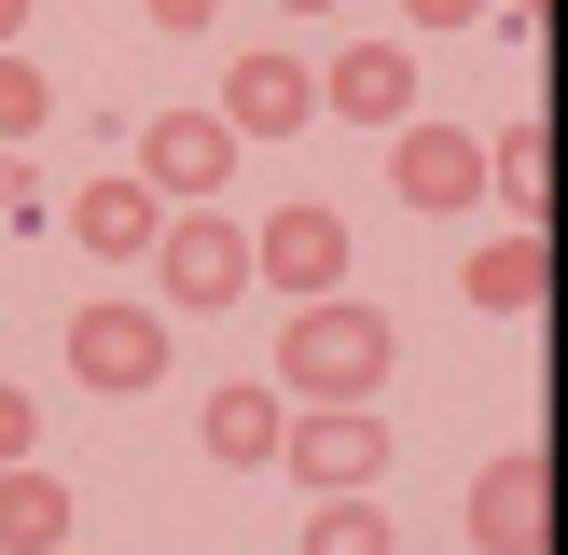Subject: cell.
Segmentation results:
<instances>
[{"mask_svg": "<svg viewBox=\"0 0 568 555\" xmlns=\"http://www.w3.org/2000/svg\"><path fill=\"white\" fill-rule=\"evenodd\" d=\"M70 555H83V542H70Z\"/></svg>", "mask_w": 568, "mask_h": 555, "instance_id": "cell-27", "label": "cell"}, {"mask_svg": "<svg viewBox=\"0 0 568 555\" xmlns=\"http://www.w3.org/2000/svg\"><path fill=\"white\" fill-rule=\"evenodd\" d=\"M555 222H568V167H555Z\"/></svg>", "mask_w": 568, "mask_h": 555, "instance_id": "cell-25", "label": "cell"}, {"mask_svg": "<svg viewBox=\"0 0 568 555\" xmlns=\"http://www.w3.org/2000/svg\"><path fill=\"white\" fill-rule=\"evenodd\" d=\"M0 222H42V181H28L14 153H0Z\"/></svg>", "mask_w": 568, "mask_h": 555, "instance_id": "cell-20", "label": "cell"}, {"mask_svg": "<svg viewBox=\"0 0 568 555\" xmlns=\"http://www.w3.org/2000/svg\"><path fill=\"white\" fill-rule=\"evenodd\" d=\"M153 278H166V305H181V320H209V305H236L264 264H250V222H222V209H166Z\"/></svg>", "mask_w": 568, "mask_h": 555, "instance_id": "cell-4", "label": "cell"}, {"mask_svg": "<svg viewBox=\"0 0 568 555\" xmlns=\"http://www.w3.org/2000/svg\"><path fill=\"white\" fill-rule=\"evenodd\" d=\"M250 264H264L277 305H320V292H347V222H333L320 194H292V209L250 222Z\"/></svg>", "mask_w": 568, "mask_h": 555, "instance_id": "cell-6", "label": "cell"}, {"mask_svg": "<svg viewBox=\"0 0 568 555\" xmlns=\"http://www.w3.org/2000/svg\"><path fill=\"white\" fill-rule=\"evenodd\" d=\"M277 14H333V0H277Z\"/></svg>", "mask_w": 568, "mask_h": 555, "instance_id": "cell-24", "label": "cell"}, {"mask_svg": "<svg viewBox=\"0 0 568 555\" xmlns=\"http://www.w3.org/2000/svg\"><path fill=\"white\" fill-rule=\"evenodd\" d=\"M499 14H514V28H555V0H499Z\"/></svg>", "mask_w": 568, "mask_h": 555, "instance_id": "cell-23", "label": "cell"}, {"mask_svg": "<svg viewBox=\"0 0 568 555\" xmlns=\"http://www.w3.org/2000/svg\"><path fill=\"white\" fill-rule=\"evenodd\" d=\"M14 42H28V0H0V56H14Z\"/></svg>", "mask_w": 568, "mask_h": 555, "instance_id": "cell-22", "label": "cell"}, {"mask_svg": "<svg viewBox=\"0 0 568 555\" xmlns=\"http://www.w3.org/2000/svg\"><path fill=\"white\" fill-rule=\"evenodd\" d=\"M458 292H471V320H527V305L555 292V236H527V222H499L486 250L458 264Z\"/></svg>", "mask_w": 568, "mask_h": 555, "instance_id": "cell-13", "label": "cell"}, {"mask_svg": "<svg viewBox=\"0 0 568 555\" xmlns=\"http://www.w3.org/2000/svg\"><path fill=\"white\" fill-rule=\"evenodd\" d=\"M70 389H98V403H139V389H166V305H139V292L70 305Z\"/></svg>", "mask_w": 568, "mask_h": 555, "instance_id": "cell-2", "label": "cell"}, {"mask_svg": "<svg viewBox=\"0 0 568 555\" xmlns=\"http://www.w3.org/2000/svg\"><path fill=\"white\" fill-rule=\"evenodd\" d=\"M292 472L305 500H375L388 486V416L375 403H292Z\"/></svg>", "mask_w": 568, "mask_h": 555, "instance_id": "cell-3", "label": "cell"}, {"mask_svg": "<svg viewBox=\"0 0 568 555\" xmlns=\"http://www.w3.org/2000/svg\"><path fill=\"white\" fill-rule=\"evenodd\" d=\"M388 194H403V209H471V194H486V139L416 111V125L388 139Z\"/></svg>", "mask_w": 568, "mask_h": 555, "instance_id": "cell-10", "label": "cell"}, {"mask_svg": "<svg viewBox=\"0 0 568 555\" xmlns=\"http://www.w3.org/2000/svg\"><path fill=\"white\" fill-rule=\"evenodd\" d=\"M471 555H555V458H527V444H499L486 472H471Z\"/></svg>", "mask_w": 568, "mask_h": 555, "instance_id": "cell-5", "label": "cell"}, {"mask_svg": "<svg viewBox=\"0 0 568 555\" xmlns=\"http://www.w3.org/2000/svg\"><path fill=\"white\" fill-rule=\"evenodd\" d=\"M139 14H153L166 42H209V28H222V0H139Z\"/></svg>", "mask_w": 568, "mask_h": 555, "instance_id": "cell-19", "label": "cell"}, {"mask_svg": "<svg viewBox=\"0 0 568 555\" xmlns=\"http://www.w3.org/2000/svg\"><path fill=\"white\" fill-rule=\"evenodd\" d=\"M388 361H403V320L361 305V292H320V305L277 320V389H292V403H375Z\"/></svg>", "mask_w": 568, "mask_h": 555, "instance_id": "cell-1", "label": "cell"}, {"mask_svg": "<svg viewBox=\"0 0 568 555\" xmlns=\"http://www.w3.org/2000/svg\"><path fill=\"white\" fill-rule=\"evenodd\" d=\"M70 514H83V500L55 486L42 458H14V472H0V555H70Z\"/></svg>", "mask_w": 568, "mask_h": 555, "instance_id": "cell-15", "label": "cell"}, {"mask_svg": "<svg viewBox=\"0 0 568 555\" xmlns=\"http://www.w3.org/2000/svg\"><path fill=\"white\" fill-rule=\"evenodd\" d=\"M320 111H333V125H375V139H403V125H416V56H403V42L320 56Z\"/></svg>", "mask_w": 568, "mask_h": 555, "instance_id": "cell-11", "label": "cell"}, {"mask_svg": "<svg viewBox=\"0 0 568 555\" xmlns=\"http://www.w3.org/2000/svg\"><path fill=\"white\" fill-rule=\"evenodd\" d=\"M305 555H403L388 500H305Z\"/></svg>", "mask_w": 568, "mask_h": 555, "instance_id": "cell-16", "label": "cell"}, {"mask_svg": "<svg viewBox=\"0 0 568 555\" xmlns=\"http://www.w3.org/2000/svg\"><path fill=\"white\" fill-rule=\"evenodd\" d=\"M194 444H209L222 472H264V458H292V389H277V375H264V389H250V375H236V389H209Z\"/></svg>", "mask_w": 568, "mask_h": 555, "instance_id": "cell-12", "label": "cell"}, {"mask_svg": "<svg viewBox=\"0 0 568 555\" xmlns=\"http://www.w3.org/2000/svg\"><path fill=\"white\" fill-rule=\"evenodd\" d=\"M236 153L250 139L222 125V111H153V125H139V181H153L166 209H209V194L236 181Z\"/></svg>", "mask_w": 568, "mask_h": 555, "instance_id": "cell-7", "label": "cell"}, {"mask_svg": "<svg viewBox=\"0 0 568 555\" xmlns=\"http://www.w3.org/2000/svg\"><path fill=\"white\" fill-rule=\"evenodd\" d=\"M42 125H55V83H42V56L14 42V56H0V153H14V139H42Z\"/></svg>", "mask_w": 568, "mask_h": 555, "instance_id": "cell-17", "label": "cell"}, {"mask_svg": "<svg viewBox=\"0 0 568 555\" xmlns=\"http://www.w3.org/2000/svg\"><path fill=\"white\" fill-rule=\"evenodd\" d=\"M222 125L236 139H305L320 125V70H305V56H222Z\"/></svg>", "mask_w": 568, "mask_h": 555, "instance_id": "cell-8", "label": "cell"}, {"mask_svg": "<svg viewBox=\"0 0 568 555\" xmlns=\"http://www.w3.org/2000/svg\"><path fill=\"white\" fill-rule=\"evenodd\" d=\"M486 0H403V28H471Z\"/></svg>", "mask_w": 568, "mask_h": 555, "instance_id": "cell-21", "label": "cell"}, {"mask_svg": "<svg viewBox=\"0 0 568 555\" xmlns=\"http://www.w3.org/2000/svg\"><path fill=\"white\" fill-rule=\"evenodd\" d=\"M555 486H568V458H555Z\"/></svg>", "mask_w": 568, "mask_h": 555, "instance_id": "cell-26", "label": "cell"}, {"mask_svg": "<svg viewBox=\"0 0 568 555\" xmlns=\"http://www.w3.org/2000/svg\"><path fill=\"white\" fill-rule=\"evenodd\" d=\"M14 458H42V416H28V389L0 375V472H14Z\"/></svg>", "mask_w": 568, "mask_h": 555, "instance_id": "cell-18", "label": "cell"}, {"mask_svg": "<svg viewBox=\"0 0 568 555\" xmlns=\"http://www.w3.org/2000/svg\"><path fill=\"white\" fill-rule=\"evenodd\" d=\"M70 236H83V264H153L166 250V194L139 181V167H98V181L70 194Z\"/></svg>", "mask_w": 568, "mask_h": 555, "instance_id": "cell-9", "label": "cell"}, {"mask_svg": "<svg viewBox=\"0 0 568 555\" xmlns=\"http://www.w3.org/2000/svg\"><path fill=\"white\" fill-rule=\"evenodd\" d=\"M555 167H568V153H555V125H499V139H486V194L527 222V236L555 222Z\"/></svg>", "mask_w": 568, "mask_h": 555, "instance_id": "cell-14", "label": "cell"}]
</instances>
